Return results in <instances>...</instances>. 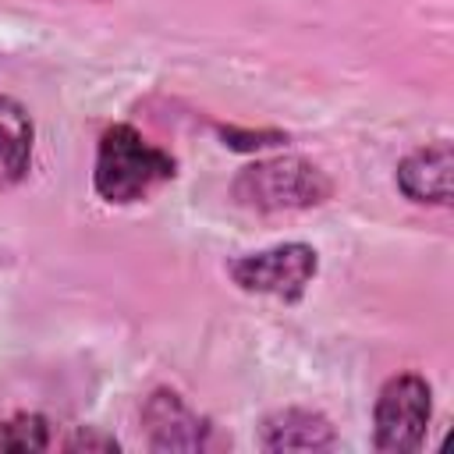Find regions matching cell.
Returning <instances> with one entry per match:
<instances>
[{"label": "cell", "mask_w": 454, "mask_h": 454, "mask_svg": "<svg viewBox=\"0 0 454 454\" xmlns=\"http://www.w3.org/2000/svg\"><path fill=\"white\" fill-rule=\"evenodd\" d=\"M174 174H177V160L160 145H153L131 124H114L99 135L92 188L103 202H114V206L138 202Z\"/></svg>", "instance_id": "obj_1"}, {"label": "cell", "mask_w": 454, "mask_h": 454, "mask_svg": "<svg viewBox=\"0 0 454 454\" xmlns=\"http://www.w3.org/2000/svg\"><path fill=\"white\" fill-rule=\"evenodd\" d=\"M231 192L241 206L255 213H284V209H309L326 202L333 184L316 163L301 156H273L248 163L234 177Z\"/></svg>", "instance_id": "obj_2"}, {"label": "cell", "mask_w": 454, "mask_h": 454, "mask_svg": "<svg viewBox=\"0 0 454 454\" xmlns=\"http://www.w3.org/2000/svg\"><path fill=\"white\" fill-rule=\"evenodd\" d=\"M433 419V390L419 372L390 376L372 408V443L387 454H411L426 443V429Z\"/></svg>", "instance_id": "obj_3"}, {"label": "cell", "mask_w": 454, "mask_h": 454, "mask_svg": "<svg viewBox=\"0 0 454 454\" xmlns=\"http://www.w3.org/2000/svg\"><path fill=\"white\" fill-rule=\"evenodd\" d=\"M227 273L248 294L298 301L319 273V255L305 241H284V245H273V248L234 259L227 266Z\"/></svg>", "instance_id": "obj_4"}, {"label": "cell", "mask_w": 454, "mask_h": 454, "mask_svg": "<svg viewBox=\"0 0 454 454\" xmlns=\"http://www.w3.org/2000/svg\"><path fill=\"white\" fill-rule=\"evenodd\" d=\"M142 426L153 450H206L213 443V426L174 390H153L142 404Z\"/></svg>", "instance_id": "obj_5"}, {"label": "cell", "mask_w": 454, "mask_h": 454, "mask_svg": "<svg viewBox=\"0 0 454 454\" xmlns=\"http://www.w3.org/2000/svg\"><path fill=\"white\" fill-rule=\"evenodd\" d=\"M450 167H454L450 142H433V145L408 153L397 163L394 181H397L401 195L419 206H447L450 202Z\"/></svg>", "instance_id": "obj_6"}, {"label": "cell", "mask_w": 454, "mask_h": 454, "mask_svg": "<svg viewBox=\"0 0 454 454\" xmlns=\"http://www.w3.org/2000/svg\"><path fill=\"white\" fill-rule=\"evenodd\" d=\"M333 440V422L312 408H280L259 422L262 450H326Z\"/></svg>", "instance_id": "obj_7"}, {"label": "cell", "mask_w": 454, "mask_h": 454, "mask_svg": "<svg viewBox=\"0 0 454 454\" xmlns=\"http://www.w3.org/2000/svg\"><path fill=\"white\" fill-rule=\"evenodd\" d=\"M32 142L35 128L28 110L18 99L0 96V192L25 181L32 167Z\"/></svg>", "instance_id": "obj_8"}, {"label": "cell", "mask_w": 454, "mask_h": 454, "mask_svg": "<svg viewBox=\"0 0 454 454\" xmlns=\"http://www.w3.org/2000/svg\"><path fill=\"white\" fill-rule=\"evenodd\" d=\"M50 440V419L35 415V411H21L11 415L7 422H0V450H14V454H28V450H46Z\"/></svg>", "instance_id": "obj_9"}, {"label": "cell", "mask_w": 454, "mask_h": 454, "mask_svg": "<svg viewBox=\"0 0 454 454\" xmlns=\"http://www.w3.org/2000/svg\"><path fill=\"white\" fill-rule=\"evenodd\" d=\"M220 135H223L227 145H234V149H262V145H280V142H287V135H280V131H238V128H220Z\"/></svg>", "instance_id": "obj_10"}, {"label": "cell", "mask_w": 454, "mask_h": 454, "mask_svg": "<svg viewBox=\"0 0 454 454\" xmlns=\"http://www.w3.org/2000/svg\"><path fill=\"white\" fill-rule=\"evenodd\" d=\"M60 447H64V450H121V443H117L114 436L96 433V429H85V426H78Z\"/></svg>", "instance_id": "obj_11"}]
</instances>
